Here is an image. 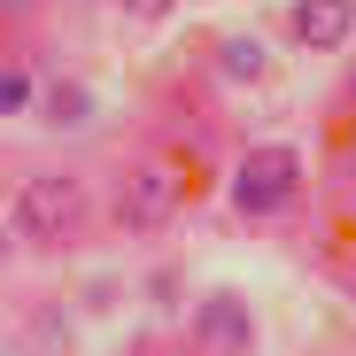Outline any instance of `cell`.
Instances as JSON below:
<instances>
[{
  "label": "cell",
  "instance_id": "1",
  "mask_svg": "<svg viewBox=\"0 0 356 356\" xmlns=\"http://www.w3.org/2000/svg\"><path fill=\"white\" fill-rule=\"evenodd\" d=\"M93 217H101V194L86 186V178H70V170H31L24 186H16V202H8L16 241L39 248V256L78 248L86 232H93Z\"/></svg>",
  "mask_w": 356,
  "mask_h": 356
},
{
  "label": "cell",
  "instance_id": "2",
  "mask_svg": "<svg viewBox=\"0 0 356 356\" xmlns=\"http://www.w3.org/2000/svg\"><path fill=\"white\" fill-rule=\"evenodd\" d=\"M178 209H186V170H178L170 155H140L116 170V186L101 202L108 232H124V241H155V232L178 225Z\"/></svg>",
  "mask_w": 356,
  "mask_h": 356
},
{
  "label": "cell",
  "instance_id": "3",
  "mask_svg": "<svg viewBox=\"0 0 356 356\" xmlns=\"http://www.w3.org/2000/svg\"><path fill=\"white\" fill-rule=\"evenodd\" d=\"M294 202H302V155L279 147V140L248 147L241 170H232V209H241L248 225H264V217H286Z\"/></svg>",
  "mask_w": 356,
  "mask_h": 356
},
{
  "label": "cell",
  "instance_id": "4",
  "mask_svg": "<svg viewBox=\"0 0 356 356\" xmlns=\"http://www.w3.org/2000/svg\"><path fill=\"white\" fill-rule=\"evenodd\" d=\"M186 333H194V348H217V356H241V348H256V310L241 302V294H202L194 302V318H186Z\"/></svg>",
  "mask_w": 356,
  "mask_h": 356
},
{
  "label": "cell",
  "instance_id": "5",
  "mask_svg": "<svg viewBox=\"0 0 356 356\" xmlns=\"http://www.w3.org/2000/svg\"><path fill=\"white\" fill-rule=\"evenodd\" d=\"M286 24H294V47H348L356 39V0H294Z\"/></svg>",
  "mask_w": 356,
  "mask_h": 356
},
{
  "label": "cell",
  "instance_id": "6",
  "mask_svg": "<svg viewBox=\"0 0 356 356\" xmlns=\"http://www.w3.org/2000/svg\"><path fill=\"white\" fill-rule=\"evenodd\" d=\"M264 70H271V47H264L256 31H232V39L217 47V78H225V86H256Z\"/></svg>",
  "mask_w": 356,
  "mask_h": 356
},
{
  "label": "cell",
  "instance_id": "7",
  "mask_svg": "<svg viewBox=\"0 0 356 356\" xmlns=\"http://www.w3.org/2000/svg\"><path fill=\"white\" fill-rule=\"evenodd\" d=\"M86 116H93V93L78 78H63V86L47 93V124H86Z\"/></svg>",
  "mask_w": 356,
  "mask_h": 356
},
{
  "label": "cell",
  "instance_id": "8",
  "mask_svg": "<svg viewBox=\"0 0 356 356\" xmlns=\"http://www.w3.org/2000/svg\"><path fill=\"white\" fill-rule=\"evenodd\" d=\"M24 341H31V348H63V341H70V310H63V302H47V310L31 318Z\"/></svg>",
  "mask_w": 356,
  "mask_h": 356
},
{
  "label": "cell",
  "instance_id": "9",
  "mask_svg": "<svg viewBox=\"0 0 356 356\" xmlns=\"http://www.w3.org/2000/svg\"><path fill=\"white\" fill-rule=\"evenodd\" d=\"M31 93H39V86H31V70H24V63H16V70H0V116L31 108Z\"/></svg>",
  "mask_w": 356,
  "mask_h": 356
},
{
  "label": "cell",
  "instance_id": "10",
  "mask_svg": "<svg viewBox=\"0 0 356 356\" xmlns=\"http://www.w3.org/2000/svg\"><path fill=\"white\" fill-rule=\"evenodd\" d=\"M116 8H124L132 24H170V8H178V0H116Z\"/></svg>",
  "mask_w": 356,
  "mask_h": 356
},
{
  "label": "cell",
  "instance_id": "11",
  "mask_svg": "<svg viewBox=\"0 0 356 356\" xmlns=\"http://www.w3.org/2000/svg\"><path fill=\"white\" fill-rule=\"evenodd\" d=\"M341 178H356V124L341 132Z\"/></svg>",
  "mask_w": 356,
  "mask_h": 356
},
{
  "label": "cell",
  "instance_id": "12",
  "mask_svg": "<svg viewBox=\"0 0 356 356\" xmlns=\"http://www.w3.org/2000/svg\"><path fill=\"white\" fill-rule=\"evenodd\" d=\"M31 8H39V0H0V24H24Z\"/></svg>",
  "mask_w": 356,
  "mask_h": 356
},
{
  "label": "cell",
  "instance_id": "13",
  "mask_svg": "<svg viewBox=\"0 0 356 356\" xmlns=\"http://www.w3.org/2000/svg\"><path fill=\"white\" fill-rule=\"evenodd\" d=\"M348 101H356V78H348Z\"/></svg>",
  "mask_w": 356,
  "mask_h": 356
}]
</instances>
